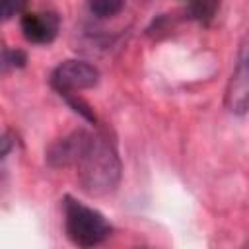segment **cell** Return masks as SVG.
<instances>
[{
    "label": "cell",
    "instance_id": "obj_4",
    "mask_svg": "<svg viewBox=\"0 0 249 249\" xmlns=\"http://www.w3.org/2000/svg\"><path fill=\"white\" fill-rule=\"evenodd\" d=\"M99 70L86 60H66L58 64L51 74V86L60 93L76 89H88L97 86Z\"/></svg>",
    "mask_w": 249,
    "mask_h": 249
},
{
    "label": "cell",
    "instance_id": "obj_10",
    "mask_svg": "<svg viewBox=\"0 0 249 249\" xmlns=\"http://www.w3.org/2000/svg\"><path fill=\"white\" fill-rule=\"evenodd\" d=\"M8 150H10V138H8V134H4L2 136V158L8 156Z\"/></svg>",
    "mask_w": 249,
    "mask_h": 249
},
{
    "label": "cell",
    "instance_id": "obj_7",
    "mask_svg": "<svg viewBox=\"0 0 249 249\" xmlns=\"http://www.w3.org/2000/svg\"><path fill=\"white\" fill-rule=\"evenodd\" d=\"M88 6L95 18H113L124 8V0H88Z\"/></svg>",
    "mask_w": 249,
    "mask_h": 249
},
{
    "label": "cell",
    "instance_id": "obj_5",
    "mask_svg": "<svg viewBox=\"0 0 249 249\" xmlns=\"http://www.w3.org/2000/svg\"><path fill=\"white\" fill-rule=\"evenodd\" d=\"M93 134L86 130H74L68 136L53 142L47 150V161L53 167H66L70 163H78L84 156L86 148L89 146Z\"/></svg>",
    "mask_w": 249,
    "mask_h": 249
},
{
    "label": "cell",
    "instance_id": "obj_2",
    "mask_svg": "<svg viewBox=\"0 0 249 249\" xmlns=\"http://www.w3.org/2000/svg\"><path fill=\"white\" fill-rule=\"evenodd\" d=\"M62 210H64V230L74 245L91 247L105 241L111 235L109 222L95 208H89L72 196H64Z\"/></svg>",
    "mask_w": 249,
    "mask_h": 249
},
{
    "label": "cell",
    "instance_id": "obj_3",
    "mask_svg": "<svg viewBox=\"0 0 249 249\" xmlns=\"http://www.w3.org/2000/svg\"><path fill=\"white\" fill-rule=\"evenodd\" d=\"M226 105L235 115L249 109V33L241 39L237 49L235 68L226 89Z\"/></svg>",
    "mask_w": 249,
    "mask_h": 249
},
{
    "label": "cell",
    "instance_id": "obj_9",
    "mask_svg": "<svg viewBox=\"0 0 249 249\" xmlns=\"http://www.w3.org/2000/svg\"><path fill=\"white\" fill-rule=\"evenodd\" d=\"M23 8H25V0H0V16H2V21H8L16 14L23 12Z\"/></svg>",
    "mask_w": 249,
    "mask_h": 249
},
{
    "label": "cell",
    "instance_id": "obj_1",
    "mask_svg": "<svg viewBox=\"0 0 249 249\" xmlns=\"http://www.w3.org/2000/svg\"><path fill=\"white\" fill-rule=\"evenodd\" d=\"M78 165V181L82 191L91 196L113 193L121 179V161L113 144L105 136H93Z\"/></svg>",
    "mask_w": 249,
    "mask_h": 249
},
{
    "label": "cell",
    "instance_id": "obj_8",
    "mask_svg": "<svg viewBox=\"0 0 249 249\" xmlns=\"http://www.w3.org/2000/svg\"><path fill=\"white\" fill-rule=\"evenodd\" d=\"M25 53L18 49H4L2 51V72H8L10 68H19L25 64Z\"/></svg>",
    "mask_w": 249,
    "mask_h": 249
},
{
    "label": "cell",
    "instance_id": "obj_6",
    "mask_svg": "<svg viewBox=\"0 0 249 249\" xmlns=\"http://www.w3.org/2000/svg\"><path fill=\"white\" fill-rule=\"evenodd\" d=\"M60 19L54 12L29 14L21 19V31L31 43H51L58 33Z\"/></svg>",
    "mask_w": 249,
    "mask_h": 249
}]
</instances>
